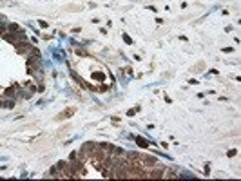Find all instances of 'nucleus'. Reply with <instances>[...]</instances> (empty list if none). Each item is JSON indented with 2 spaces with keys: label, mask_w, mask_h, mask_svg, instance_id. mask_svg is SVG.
I'll list each match as a JSON object with an SVG mask.
<instances>
[{
  "label": "nucleus",
  "mask_w": 241,
  "mask_h": 181,
  "mask_svg": "<svg viewBox=\"0 0 241 181\" xmlns=\"http://www.w3.org/2000/svg\"><path fill=\"white\" fill-rule=\"evenodd\" d=\"M74 112H76V109H74V107H69V109H65L64 112H60V114L56 116V120H58V121H62V120H67V118L71 116V114H74Z\"/></svg>",
  "instance_id": "obj_1"
},
{
  "label": "nucleus",
  "mask_w": 241,
  "mask_h": 181,
  "mask_svg": "<svg viewBox=\"0 0 241 181\" xmlns=\"http://www.w3.org/2000/svg\"><path fill=\"white\" fill-rule=\"evenodd\" d=\"M2 31H4V27H2V25H0V33H2Z\"/></svg>",
  "instance_id": "obj_2"
}]
</instances>
